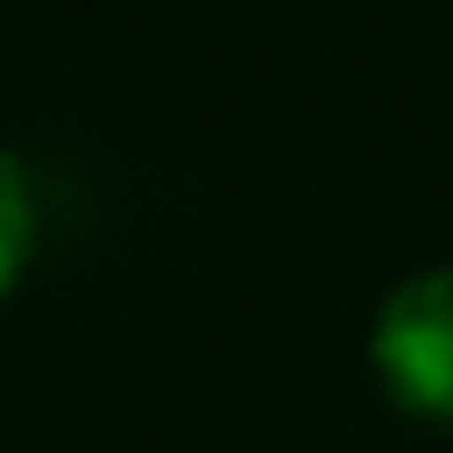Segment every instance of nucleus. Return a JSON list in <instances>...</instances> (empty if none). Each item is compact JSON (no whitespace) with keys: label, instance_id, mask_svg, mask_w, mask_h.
<instances>
[{"label":"nucleus","instance_id":"1","mask_svg":"<svg viewBox=\"0 0 453 453\" xmlns=\"http://www.w3.org/2000/svg\"><path fill=\"white\" fill-rule=\"evenodd\" d=\"M368 354L403 411L453 425V269L403 276L375 311Z\"/></svg>","mask_w":453,"mask_h":453},{"label":"nucleus","instance_id":"2","mask_svg":"<svg viewBox=\"0 0 453 453\" xmlns=\"http://www.w3.org/2000/svg\"><path fill=\"white\" fill-rule=\"evenodd\" d=\"M35 184H28V163L0 142V297L21 283V269L35 262Z\"/></svg>","mask_w":453,"mask_h":453}]
</instances>
